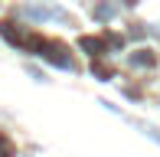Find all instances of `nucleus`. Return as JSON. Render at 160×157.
Returning <instances> with one entry per match:
<instances>
[{"label":"nucleus","instance_id":"nucleus-1","mask_svg":"<svg viewBox=\"0 0 160 157\" xmlns=\"http://www.w3.org/2000/svg\"><path fill=\"white\" fill-rule=\"evenodd\" d=\"M0 157H10V144H7L3 138H0Z\"/></svg>","mask_w":160,"mask_h":157}]
</instances>
